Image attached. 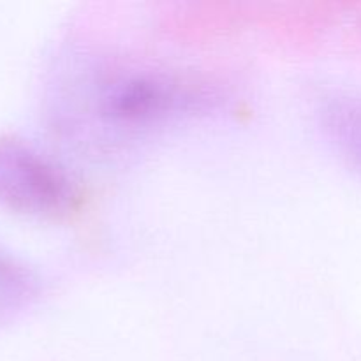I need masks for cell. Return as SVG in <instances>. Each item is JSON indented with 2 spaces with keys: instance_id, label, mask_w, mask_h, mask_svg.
Masks as SVG:
<instances>
[{
  "instance_id": "277c9868",
  "label": "cell",
  "mask_w": 361,
  "mask_h": 361,
  "mask_svg": "<svg viewBox=\"0 0 361 361\" xmlns=\"http://www.w3.org/2000/svg\"><path fill=\"white\" fill-rule=\"evenodd\" d=\"M41 293V281L37 275L0 250V319L13 317L27 309Z\"/></svg>"
},
{
  "instance_id": "3957f363",
  "label": "cell",
  "mask_w": 361,
  "mask_h": 361,
  "mask_svg": "<svg viewBox=\"0 0 361 361\" xmlns=\"http://www.w3.org/2000/svg\"><path fill=\"white\" fill-rule=\"evenodd\" d=\"M317 113L328 140L353 168L361 171V94L330 92L321 99Z\"/></svg>"
},
{
  "instance_id": "7a4b0ae2",
  "label": "cell",
  "mask_w": 361,
  "mask_h": 361,
  "mask_svg": "<svg viewBox=\"0 0 361 361\" xmlns=\"http://www.w3.org/2000/svg\"><path fill=\"white\" fill-rule=\"evenodd\" d=\"M0 203L44 221L76 214L81 189L66 166L27 140L0 134Z\"/></svg>"
},
{
  "instance_id": "6da1fadb",
  "label": "cell",
  "mask_w": 361,
  "mask_h": 361,
  "mask_svg": "<svg viewBox=\"0 0 361 361\" xmlns=\"http://www.w3.org/2000/svg\"><path fill=\"white\" fill-rule=\"evenodd\" d=\"M221 101L201 76L148 63H113L87 83L85 109L113 137H133L204 113Z\"/></svg>"
}]
</instances>
